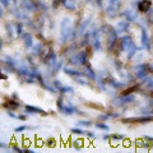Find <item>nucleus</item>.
<instances>
[{"instance_id":"f257e3e1","label":"nucleus","mask_w":153,"mask_h":153,"mask_svg":"<svg viewBox=\"0 0 153 153\" xmlns=\"http://www.w3.org/2000/svg\"><path fill=\"white\" fill-rule=\"evenodd\" d=\"M151 5H152V3L149 1V0H143V1L139 4V10L140 12H147L148 9L151 8Z\"/></svg>"}]
</instances>
